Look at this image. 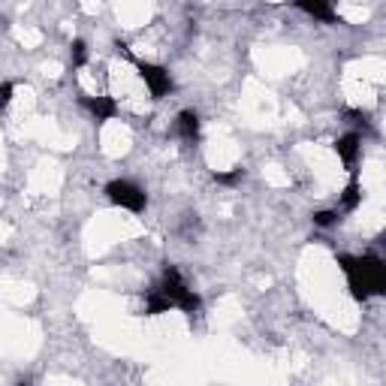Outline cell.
Listing matches in <instances>:
<instances>
[{
    "mask_svg": "<svg viewBox=\"0 0 386 386\" xmlns=\"http://www.w3.org/2000/svg\"><path fill=\"white\" fill-rule=\"evenodd\" d=\"M136 67H139V75H142V82L148 88V94L154 100H160L172 91V75L169 70H163L157 67V63H148V61H136Z\"/></svg>",
    "mask_w": 386,
    "mask_h": 386,
    "instance_id": "3",
    "label": "cell"
},
{
    "mask_svg": "<svg viewBox=\"0 0 386 386\" xmlns=\"http://www.w3.org/2000/svg\"><path fill=\"white\" fill-rule=\"evenodd\" d=\"M359 205H362V184H359V178L353 175L350 184L344 187V193H341V199H338L335 209H338L341 214H347V212H356Z\"/></svg>",
    "mask_w": 386,
    "mask_h": 386,
    "instance_id": "7",
    "label": "cell"
},
{
    "mask_svg": "<svg viewBox=\"0 0 386 386\" xmlns=\"http://www.w3.org/2000/svg\"><path fill=\"white\" fill-rule=\"evenodd\" d=\"M175 133L184 139L187 145H193L199 139V118H197V112H182L175 118Z\"/></svg>",
    "mask_w": 386,
    "mask_h": 386,
    "instance_id": "6",
    "label": "cell"
},
{
    "mask_svg": "<svg viewBox=\"0 0 386 386\" xmlns=\"http://www.w3.org/2000/svg\"><path fill=\"white\" fill-rule=\"evenodd\" d=\"M9 100H12V85H4L0 88V112L9 106Z\"/></svg>",
    "mask_w": 386,
    "mask_h": 386,
    "instance_id": "11",
    "label": "cell"
},
{
    "mask_svg": "<svg viewBox=\"0 0 386 386\" xmlns=\"http://www.w3.org/2000/svg\"><path fill=\"white\" fill-rule=\"evenodd\" d=\"M335 151H338V157L344 160L347 169H353V166L359 163V157H362V136L359 133H344L335 142Z\"/></svg>",
    "mask_w": 386,
    "mask_h": 386,
    "instance_id": "4",
    "label": "cell"
},
{
    "mask_svg": "<svg viewBox=\"0 0 386 386\" xmlns=\"http://www.w3.org/2000/svg\"><path fill=\"white\" fill-rule=\"evenodd\" d=\"M85 61H88V48H85L82 40H75V43H73V63H75V67H82Z\"/></svg>",
    "mask_w": 386,
    "mask_h": 386,
    "instance_id": "10",
    "label": "cell"
},
{
    "mask_svg": "<svg viewBox=\"0 0 386 386\" xmlns=\"http://www.w3.org/2000/svg\"><path fill=\"white\" fill-rule=\"evenodd\" d=\"M338 221H341V212H338V209H326V212H317V214H314V224L323 226V229L335 226Z\"/></svg>",
    "mask_w": 386,
    "mask_h": 386,
    "instance_id": "9",
    "label": "cell"
},
{
    "mask_svg": "<svg viewBox=\"0 0 386 386\" xmlns=\"http://www.w3.org/2000/svg\"><path fill=\"white\" fill-rule=\"evenodd\" d=\"M341 268L350 278L356 299H368L371 293H383L386 287V272L377 256H341Z\"/></svg>",
    "mask_w": 386,
    "mask_h": 386,
    "instance_id": "1",
    "label": "cell"
},
{
    "mask_svg": "<svg viewBox=\"0 0 386 386\" xmlns=\"http://www.w3.org/2000/svg\"><path fill=\"white\" fill-rule=\"evenodd\" d=\"M302 12H308L317 21H335V9H332V0H293Z\"/></svg>",
    "mask_w": 386,
    "mask_h": 386,
    "instance_id": "5",
    "label": "cell"
},
{
    "mask_svg": "<svg viewBox=\"0 0 386 386\" xmlns=\"http://www.w3.org/2000/svg\"><path fill=\"white\" fill-rule=\"evenodd\" d=\"M85 106L91 109V115L97 121H112L115 115H118V103H115L112 97H88Z\"/></svg>",
    "mask_w": 386,
    "mask_h": 386,
    "instance_id": "8",
    "label": "cell"
},
{
    "mask_svg": "<svg viewBox=\"0 0 386 386\" xmlns=\"http://www.w3.org/2000/svg\"><path fill=\"white\" fill-rule=\"evenodd\" d=\"M106 193H109V199L115 205H121V209H127V212H142L148 205L145 190L139 184H133V182H127V178H118V182L106 184Z\"/></svg>",
    "mask_w": 386,
    "mask_h": 386,
    "instance_id": "2",
    "label": "cell"
}]
</instances>
